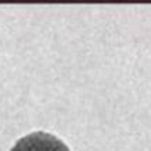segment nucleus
Masks as SVG:
<instances>
[{
    "label": "nucleus",
    "instance_id": "f257e3e1",
    "mask_svg": "<svg viewBox=\"0 0 151 151\" xmlns=\"http://www.w3.org/2000/svg\"><path fill=\"white\" fill-rule=\"evenodd\" d=\"M11 151H70V148L52 133L33 132L18 139Z\"/></svg>",
    "mask_w": 151,
    "mask_h": 151
}]
</instances>
